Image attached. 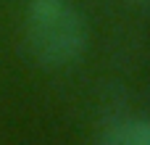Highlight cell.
I'll return each mask as SVG.
<instances>
[{
  "label": "cell",
  "mask_w": 150,
  "mask_h": 145,
  "mask_svg": "<svg viewBox=\"0 0 150 145\" xmlns=\"http://www.w3.org/2000/svg\"><path fill=\"white\" fill-rule=\"evenodd\" d=\"M24 32L32 55L50 69L74 63L87 48V24L69 0H32Z\"/></svg>",
  "instance_id": "cell-1"
},
{
  "label": "cell",
  "mask_w": 150,
  "mask_h": 145,
  "mask_svg": "<svg viewBox=\"0 0 150 145\" xmlns=\"http://www.w3.org/2000/svg\"><path fill=\"white\" fill-rule=\"evenodd\" d=\"M103 145H150V119H124L113 124L103 135Z\"/></svg>",
  "instance_id": "cell-2"
}]
</instances>
